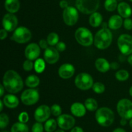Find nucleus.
Instances as JSON below:
<instances>
[{
  "instance_id": "obj_1",
  "label": "nucleus",
  "mask_w": 132,
  "mask_h": 132,
  "mask_svg": "<svg viewBox=\"0 0 132 132\" xmlns=\"http://www.w3.org/2000/svg\"><path fill=\"white\" fill-rule=\"evenodd\" d=\"M3 84L5 90L11 94L19 92L23 88L22 78L15 71L12 70L5 72L3 79Z\"/></svg>"
},
{
  "instance_id": "obj_2",
  "label": "nucleus",
  "mask_w": 132,
  "mask_h": 132,
  "mask_svg": "<svg viewBox=\"0 0 132 132\" xmlns=\"http://www.w3.org/2000/svg\"><path fill=\"white\" fill-rule=\"evenodd\" d=\"M112 33L107 28L99 30L94 37V45L97 48L104 50L109 47L112 42Z\"/></svg>"
},
{
  "instance_id": "obj_3",
  "label": "nucleus",
  "mask_w": 132,
  "mask_h": 132,
  "mask_svg": "<svg viewBox=\"0 0 132 132\" xmlns=\"http://www.w3.org/2000/svg\"><path fill=\"white\" fill-rule=\"evenodd\" d=\"M95 119L101 126L106 127L110 126L114 121V113L110 108L103 107L97 110Z\"/></svg>"
},
{
  "instance_id": "obj_4",
  "label": "nucleus",
  "mask_w": 132,
  "mask_h": 132,
  "mask_svg": "<svg viewBox=\"0 0 132 132\" xmlns=\"http://www.w3.org/2000/svg\"><path fill=\"white\" fill-rule=\"evenodd\" d=\"M99 2V0H76V6L81 12L85 14H92L98 9Z\"/></svg>"
},
{
  "instance_id": "obj_5",
  "label": "nucleus",
  "mask_w": 132,
  "mask_h": 132,
  "mask_svg": "<svg viewBox=\"0 0 132 132\" xmlns=\"http://www.w3.org/2000/svg\"><path fill=\"white\" fill-rule=\"evenodd\" d=\"M76 39L81 45L90 46L94 41L92 32L88 28L80 27L75 32Z\"/></svg>"
},
{
  "instance_id": "obj_6",
  "label": "nucleus",
  "mask_w": 132,
  "mask_h": 132,
  "mask_svg": "<svg viewBox=\"0 0 132 132\" xmlns=\"http://www.w3.org/2000/svg\"><path fill=\"white\" fill-rule=\"evenodd\" d=\"M75 85L80 90H87L92 88L94 85V79L88 73H81L76 76L75 79Z\"/></svg>"
},
{
  "instance_id": "obj_7",
  "label": "nucleus",
  "mask_w": 132,
  "mask_h": 132,
  "mask_svg": "<svg viewBox=\"0 0 132 132\" xmlns=\"http://www.w3.org/2000/svg\"><path fill=\"white\" fill-rule=\"evenodd\" d=\"M117 110L122 118L132 119V102L128 99H122L118 102Z\"/></svg>"
},
{
  "instance_id": "obj_8",
  "label": "nucleus",
  "mask_w": 132,
  "mask_h": 132,
  "mask_svg": "<svg viewBox=\"0 0 132 132\" xmlns=\"http://www.w3.org/2000/svg\"><path fill=\"white\" fill-rule=\"evenodd\" d=\"M117 45L122 54L125 55L132 54V36L130 35H121L117 40Z\"/></svg>"
},
{
  "instance_id": "obj_9",
  "label": "nucleus",
  "mask_w": 132,
  "mask_h": 132,
  "mask_svg": "<svg viewBox=\"0 0 132 132\" xmlns=\"http://www.w3.org/2000/svg\"><path fill=\"white\" fill-rule=\"evenodd\" d=\"M32 37L31 32L24 27H18L14 30L11 39L18 43H25L30 40Z\"/></svg>"
},
{
  "instance_id": "obj_10",
  "label": "nucleus",
  "mask_w": 132,
  "mask_h": 132,
  "mask_svg": "<svg viewBox=\"0 0 132 132\" xmlns=\"http://www.w3.org/2000/svg\"><path fill=\"white\" fill-rule=\"evenodd\" d=\"M64 22L68 26H73L78 21L79 14L77 9L73 6H68L64 9L63 14Z\"/></svg>"
},
{
  "instance_id": "obj_11",
  "label": "nucleus",
  "mask_w": 132,
  "mask_h": 132,
  "mask_svg": "<svg viewBox=\"0 0 132 132\" xmlns=\"http://www.w3.org/2000/svg\"><path fill=\"white\" fill-rule=\"evenodd\" d=\"M21 99L22 103L25 105H33L37 103L39 99V94L36 90L28 89L22 93Z\"/></svg>"
},
{
  "instance_id": "obj_12",
  "label": "nucleus",
  "mask_w": 132,
  "mask_h": 132,
  "mask_svg": "<svg viewBox=\"0 0 132 132\" xmlns=\"http://www.w3.org/2000/svg\"><path fill=\"white\" fill-rule=\"evenodd\" d=\"M3 28L8 32H12L16 29L18 24V18L12 13H8L4 15L2 20Z\"/></svg>"
},
{
  "instance_id": "obj_13",
  "label": "nucleus",
  "mask_w": 132,
  "mask_h": 132,
  "mask_svg": "<svg viewBox=\"0 0 132 132\" xmlns=\"http://www.w3.org/2000/svg\"><path fill=\"white\" fill-rule=\"evenodd\" d=\"M51 113V108L47 105L39 106L35 111L34 118L37 122H45L50 117Z\"/></svg>"
},
{
  "instance_id": "obj_14",
  "label": "nucleus",
  "mask_w": 132,
  "mask_h": 132,
  "mask_svg": "<svg viewBox=\"0 0 132 132\" xmlns=\"http://www.w3.org/2000/svg\"><path fill=\"white\" fill-rule=\"evenodd\" d=\"M75 119L68 114L61 115L57 118V125L62 130H70L75 125Z\"/></svg>"
},
{
  "instance_id": "obj_15",
  "label": "nucleus",
  "mask_w": 132,
  "mask_h": 132,
  "mask_svg": "<svg viewBox=\"0 0 132 132\" xmlns=\"http://www.w3.org/2000/svg\"><path fill=\"white\" fill-rule=\"evenodd\" d=\"M39 45L36 43H30L26 47L24 50V55L27 59L29 60H35L37 59L40 55L41 50H40Z\"/></svg>"
},
{
  "instance_id": "obj_16",
  "label": "nucleus",
  "mask_w": 132,
  "mask_h": 132,
  "mask_svg": "<svg viewBox=\"0 0 132 132\" xmlns=\"http://www.w3.org/2000/svg\"><path fill=\"white\" fill-rule=\"evenodd\" d=\"M44 58L45 61L48 64H54L59 59V51L52 46L48 47L44 52Z\"/></svg>"
},
{
  "instance_id": "obj_17",
  "label": "nucleus",
  "mask_w": 132,
  "mask_h": 132,
  "mask_svg": "<svg viewBox=\"0 0 132 132\" xmlns=\"http://www.w3.org/2000/svg\"><path fill=\"white\" fill-rule=\"evenodd\" d=\"M58 73L60 77L64 79L71 78L75 73V68L72 64L65 63L61 66L59 68Z\"/></svg>"
},
{
  "instance_id": "obj_18",
  "label": "nucleus",
  "mask_w": 132,
  "mask_h": 132,
  "mask_svg": "<svg viewBox=\"0 0 132 132\" xmlns=\"http://www.w3.org/2000/svg\"><path fill=\"white\" fill-rule=\"evenodd\" d=\"M117 11L122 18H128L131 16L132 10L131 6L126 2H121L117 6Z\"/></svg>"
},
{
  "instance_id": "obj_19",
  "label": "nucleus",
  "mask_w": 132,
  "mask_h": 132,
  "mask_svg": "<svg viewBox=\"0 0 132 132\" xmlns=\"http://www.w3.org/2000/svg\"><path fill=\"white\" fill-rule=\"evenodd\" d=\"M86 107L80 103H75L71 106L70 111L74 116L81 117L86 113Z\"/></svg>"
},
{
  "instance_id": "obj_20",
  "label": "nucleus",
  "mask_w": 132,
  "mask_h": 132,
  "mask_svg": "<svg viewBox=\"0 0 132 132\" xmlns=\"http://www.w3.org/2000/svg\"><path fill=\"white\" fill-rule=\"evenodd\" d=\"M3 103L7 108H15L19 105V99L15 95L8 94L4 97Z\"/></svg>"
},
{
  "instance_id": "obj_21",
  "label": "nucleus",
  "mask_w": 132,
  "mask_h": 132,
  "mask_svg": "<svg viewBox=\"0 0 132 132\" xmlns=\"http://www.w3.org/2000/svg\"><path fill=\"white\" fill-rule=\"evenodd\" d=\"M108 27L110 29L117 30L121 28L123 24V20L121 15H113L110 18L108 21Z\"/></svg>"
},
{
  "instance_id": "obj_22",
  "label": "nucleus",
  "mask_w": 132,
  "mask_h": 132,
  "mask_svg": "<svg viewBox=\"0 0 132 132\" xmlns=\"http://www.w3.org/2000/svg\"><path fill=\"white\" fill-rule=\"evenodd\" d=\"M95 65L97 70L102 73L108 72L110 68V64L104 58H98L95 61Z\"/></svg>"
},
{
  "instance_id": "obj_23",
  "label": "nucleus",
  "mask_w": 132,
  "mask_h": 132,
  "mask_svg": "<svg viewBox=\"0 0 132 132\" xmlns=\"http://www.w3.org/2000/svg\"><path fill=\"white\" fill-rule=\"evenodd\" d=\"M5 9L9 13L17 12L20 8V3L19 0H6L5 2Z\"/></svg>"
},
{
  "instance_id": "obj_24",
  "label": "nucleus",
  "mask_w": 132,
  "mask_h": 132,
  "mask_svg": "<svg viewBox=\"0 0 132 132\" xmlns=\"http://www.w3.org/2000/svg\"><path fill=\"white\" fill-rule=\"evenodd\" d=\"M90 24L93 27H98L103 23V16L99 12H94L89 18Z\"/></svg>"
},
{
  "instance_id": "obj_25",
  "label": "nucleus",
  "mask_w": 132,
  "mask_h": 132,
  "mask_svg": "<svg viewBox=\"0 0 132 132\" xmlns=\"http://www.w3.org/2000/svg\"><path fill=\"white\" fill-rule=\"evenodd\" d=\"M39 78L35 75H30L25 80L26 85L29 88L36 87L39 85Z\"/></svg>"
},
{
  "instance_id": "obj_26",
  "label": "nucleus",
  "mask_w": 132,
  "mask_h": 132,
  "mask_svg": "<svg viewBox=\"0 0 132 132\" xmlns=\"http://www.w3.org/2000/svg\"><path fill=\"white\" fill-rule=\"evenodd\" d=\"M85 106L88 110L90 112L95 111L98 108V103L95 99L93 98H88L85 102Z\"/></svg>"
},
{
  "instance_id": "obj_27",
  "label": "nucleus",
  "mask_w": 132,
  "mask_h": 132,
  "mask_svg": "<svg viewBox=\"0 0 132 132\" xmlns=\"http://www.w3.org/2000/svg\"><path fill=\"white\" fill-rule=\"evenodd\" d=\"M11 132H28V127L23 122H16L12 126Z\"/></svg>"
},
{
  "instance_id": "obj_28",
  "label": "nucleus",
  "mask_w": 132,
  "mask_h": 132,
  "mask_svg": "<svg viewBox=\"0 0 132 132\" xmlns=\"http://www.w3.org/2000/svg\"><path fill=\"white\" fill-rule=\"evenodd\" d=\"M117 0H106L104 2V7L107 11H114L117 8Z\"/></svg>"
},
{
  "instance_id": "obj_29",
  "label": "nucleus",
  "mask_w": 132,
  "mask_h": 132,
  "mask_svg": "<svg viewBox=\"0 0 132 132\" xmlns=\"http://www.w3.org/2000/svg\"><path fill=\"white\" fill-rule=\"evenodd\" d=\"M57 128V122L55 120L51 119L48 120L45 125V130L46 132H52Z\"/></svg>"
},
{
  "instance_id": "obj_30",
  "label": "nucleus",
  "mask_w": 132,
  "mask_h": 132,
  "mask_svg": "<svg viewBox=\"0 0 132 132\" xmlns=\"http://www.w3.org/2000/svg\"><path fill=\"white\" fill-rule=\"evenodd\" d=\"M47 41L48 43L50 46H54V45H56L58 43V41H59V36L55 32H52L50 33L47 36Z\"/></svg>"
},
{
  "instance_id": "obj_31",
  "label": "nucleus",
  "mask_w": 132,
  "mask_h": 132,
  "mask_svg": "<svg viewBox=\"0 0 132 132\" xmlns=\"http://www.w3.org/2000/svg\"><path fill=\"white\" fill-rule=\"evenodd\" d=\"M129 76H130V74L126 70H121L117 71L116 73V79L120 81H126L129 78Z\"/></svg>"
},
{
  "instance_id": "obj_32",
  "label": "nucleus",
  "mask_w": 132,
  "mask_h": 132,
  "mask_svg": "<svg viewBox=\"0 0 132 132\" xmlns=\"http://www.w3.org/2000/svg\"><path fill=\"white\" fill-rule=\"evenodd\" d=\"M35 70L37 73H41L44 71L45 68V61L42 59H38L36 60L34 64Z\"/></svg>"
},
{
  "instance_id": "obj_33",
  "label": "nucleus",
  "mask_w": 132,
  "mask_h": 132,
  "mask_svg": "<svg viewBox=\"0 0 132 132\" xmlns=\"http://www.w3.org/2000/svg\"><path fill=\"white\" fill-rule=\"evenodd\" d=\"M92 88L94 92L96 93V94H102L105 90V86L101 82H97L94 84Z\"/></svg>"
},
{
  "instance_id": "obj_34",
  "label": "nucleus",
  "mask_w": 132,
  "mask_h": 132,
  "mask_svg": "<svg viewBox=\"0 0 132 132\" xmlns=\"http://www.w3.org/2000/svg\"><path fill=\"white\" fill-rule=\"evenodd\" d=\"M9 118L5 113H1L0 115V128L3 129L9 125Z\"/></svg>"
},
{
  "instance_id": "obj_35",
  "label": "nucleus",
  "mask_w": 132,
  "mask_h": 132,
  "mask_svg": "<svg viewBox=\"0 0 132 132\" xmlns=\"http://www.w3.org/2000/svg\"><path fill=\"white\" fill-rule=\"evenodd\" d=\"M51 112L52 113L53 116H55V117H59L61 116L62 113V109L61 106L58 104H55L54 105L52 106L51 107Z\"/></svg>"
},
{
  "instance_id": "obj_36",
  "label": "nucleus",
  "mask_w": 132,
  "mask_h": 132,
  "mask_svg": "<svg viewBox=\"0 0 132 132\" xmlns=\"http://www.w3.org/2000/svg\"><path fill=\"white\" fill-rule=\"evenodd\" d=\"M23 69H24V70L27 71V72H29V71L32 70V68H33L34 67L33 63H32L31 60L27 59V60H26L23 63Z\"/></svg>"
},
{
  "instance_id": "obj_37",
  "label": "nucleus",
  "mask_w": 132,
  "mask_h": 132,
  "mask_svg": "<svg viewBox=\"0 0 132 132\" xmlns=\"http://www.w3.org/2000/svg\"><path fill=\"white\" fill-rule=\"evenodd\" d=\"M32 132H43V125L39 122H36L33 125L32 128Z\"/></svg>"
},
{
  "instance_id": "obj_38",
  "label": "nucleus",
  "mask_w": 132,
  "mask_h": 132,
  "mask_svg": "<svg viewBox=\"0 0 132 132\" xmlns=\"http://www.w3.org/2000/svg\"><path fill=\"white\" fill-rule=\"evenodd\" d=\"M28 115L27 112H22L21 113H20L19 116V122H23V123H26L27 122H28Z\"/></svg>"
},
{
  "instance_id": "obj_39",
  "label": "nucleus",
  "mask_w": 132,
  "mask_h": 132,
  "mask_svg": "<svg viewBox=\"0 0 132 132\" xmlns=\"http://www.w3.org/2000/svg\"><path fill=\"white\" fill-rule=\"evenodd\" d=\"M124 27L127 30H131L132 29V19L130 18H126L124 21Z\"/></svg>"
},
{
  "instance_id": "obj_40",
  "label": "nucleus",
  "mask_w": 132,
  "mask_h": 132,
  "mask_svg": "<svg viewBox=\"0 0 132 132\" xmlns=\"http://www.w3.org/2000/svg\"><path fill=\"white\" fill-rule=\"evenodd\" d=\"M56 49L59 52H63L66 49V45L63 42H58L56 45Z\"/></svg>"
},
{
  "instance_id": "obj_41",
  "label": "nucleus",
  "mask_w": 132,
  "mask_h": 132,
  "mask_svg": "<svg viewBox=\"0 0 132 132\" xmlns=\"http://www.w3.org/2000/svg\"><path fill=\"white\" fill-rule=\"evenodd\" d=\"M48 43L47 41H46L45 39H41L39 43V45L40 47L43 49H46L48 48Z\"/></svg>"
},
{
  "instance_id": "obj_42",
  "label": "nucleus",
  "mask_w": 132,
  "mask_h": 132,
  "mask_svg": "<svg viewBox=\"0 0 132 132\" xmlns=\"http://www.w3.org/2000/svg\"><path fill=\"white\" fill-rule=\"evenodd\" d=\"M7 37V31L3 28V29H1L0 30V38L1 40H3L4 39H5Z\"/></svg>"
},
{
  "instance_id": "obj_43",
  "label": "nucleus",
  "mask_w": 132,
  "mask_h": 132,
  "mask_svg": "<svg viewBox=\"0 0 132 132\" xmlns=\"http://www.w3.org/2000/svg\"><path fill=\"white\" fill-rule=\"evenodd\" d=\"M68 2H67V1H65V0H61V1H60V3H59V6H60L61 8H62V9H66L67 7H68Z\"/></svg>"
},
{
  "instance_id": "obj_44",
  "label": "nucleus",
  "mask_w": 132,
  "mask_h": 132,
  "mask_svg": "<svg viewBox=\"0 0 132 132\" xmlns=\"http://www.w3.org/2000/svg\"><path fill=\"white\" fill-rule=\"evenodd\" d=\"M119 67V65L118 63H116V62H113V63H112L110 64V68L113 70L118 69Z\"/></svg>"
},
{
  "instance_id": "obj_45",
  "label": "nucleus",
  "mask_w": 132,
  "mask_h": 132,
  "mask_svg": "<svg viewBox=\"0 0 132 132\" xmlns=\"http://www.w3.org/2000/svg\"><path fill=\"white\" fill-rule=\"evenodd\" d=\"M71 132H84L83 130L80 127H75L72 130Z\"/></svg>"
},
{
  "instance_id": "obj_46",
  "label": "nucleus",
  "mask_w": 132,
  "mask_h": 132,
  "mask_svg": "<svg viewBox=\"0 0 132 132\" xmlns=\"http://www.w3.org/2000/svg\"><path fill=\"white\" fill-rule=\"evenodd\" d=\"M127 120L125 118H122V119L121 120V125L122 126H125L127 124Z\"/></svg>"
},
{
  "instance_id": "obj_47",
  "label": "nucleus",
  "mask_w": 132,
  "mask_h": 132,
  "mask_svg": "<svg viewBox=\"0 0 132 132\" xmlns=\"http://www.w3.org/2000/svg\"><path fill=\"white\" fill-rule=\"evenodd\" d=\"M4 86H3L2 85H0V90H1V92H0V96L2 97L3 95L4 94Z\"/></svg>"
},
{
  "instance_id": "obj_48",
  "label": "nucleus",
  "mask_w": 132,
  "mask_h": 132,
  "mask_svg": "<svg viewBox=\"0 0 132 132\" xmlns=\"http://www.w3.org/2000/svg\"><path fill=\"white\" fill-rule=\"evenodd\" d=\"M128 62L129 63V64H130V65L132 66V54L129 56V57L128 58Z\"/></svg>"
},
{
  "instance_id": "obj_49",
  "label": "nucleus",
  "mask_w": 132,
  "mask_h": 132,
  "mask_svg": "<svg viewBox=\"0 0 132 132\" xmlns=\"http://www.w3.org/2000/svg\"><path fill=\"white\" fill-rule=\"evenodd\" d=\"M119 59H120V61H125V55H124V54H122V55H121L119 56Z\"/></svg>"
},
{
  "instance_id": "obj_50",
  "label": "nucleus",
  "mask_w": 132,
  "mask_h": 132,
  "mask_svg": "<svg viewBox=\"0 0 132 132\" xmlns=\"http://www.w3.org/2000/svg\"><path fill=\"white\" fill-rule=\"evenodd\" d=\"M113 132H126L125 130L122 128H117L114 130Z\"/></svg>"
},
{
  "instance_id": "obj_51",
  "label": "nucleus",
  "mask_w": 132,
  "mask_h": 132,
  "mask_svg": "<svg viewBox=\"0 0 132 132\" xmlns=\"http://www.w3.org/2000/svg\"><path fill=\"white\" fill-rule=\"evenodd\" d=\"M108 24H107L106 23H102V27H103V28H108Z\"/></svg>"
},
{
  "instance_id": "obj_52",
  "label": "nucleus",
  "mask_w": 132,
  "mask_h": 132,
  "mask_svg": "<svg viewBox=\"0 0 132 132\" xmlns=\"http://www.w3.org/2000/svg\"><path fill=\"white\" fill-rule=\"evenodd\" d=\"M3 101H2L1 100H0V104H1V107H0V111H2L3 110Z\"/></svg>"
},
{
  "instance_id": "obj_53",
  "label": "nucleus",
  "mask_w": 132,
  "mask_h": 132,
  "mask_svg": "<svg viewBox=\"0 0 132 132\" xmlns=\"http://www.w3.org/2000/svg\"><path fill=\"white\" fill-rule=\"evenodd\" d=\"M129 93H130V95L132 97V86L130 87V90H129Z\"/></svg>"
},
{
  "instance_id": "obj_54",
  "label": "nucleus",
  "mask_w": 132,
  "mask_h": 132,
  "mask_svg": "<svg viewBox=\"0 0 132 132\" xmlns=\"http://www.w3.org/2000/svg\"><path fill=\"white\" fill-rule=\"evenodd\" d=\"M130 126H131V128H132V119L130 120Z\"/></svg>"
},
{
  "instance_id": "obj_55",
  "label": "nucleus",
  "mask_w": 132,
  "mask_h": 132,
  "mask_svg": "<svg viewBox=\"0 0 132 132\" xmlns=\"http://www.w3.org/2000/svg\"><path fill=\"white\" fill-rule=\"evenodd\" d=\"M55 132H64V131L62 130H57Z\"/></svg>"
},
{
  "instance_id": "obj_56",
  "label": "nucleus",
  "mask_w": 132,
  "mask_h": 132,
  "mask_svg": "<svg viewBox=\"0 0 132 132\" xmlns=\"http://www.w3.org/2000/svg\"><path fill=\"white\" fill-rule=\"evenodd\" d=\"M130 1H131V2H132V0H130Z\"/></svg>"
},
{
  "instance_id": "obj_57",
  "label": "nucleus",
  "mask_w": 132,
  "mask_h": 132,
  "mask_svg": "<svg viewBox=\"0 0 132 132\" xmlns=\"http://www.w3.org/2000/svg\"><path fill=\"white\" fill-rule=\"evenodd\" d=\"M3 132H7V131H3Z\"/></svg>"
},
{
  "instance_id": "obj_58",
  "label": "nucleus",
  "mask_w": 132,
  "mask_h": 132,
  "mask_svg": "<svg viewBox=\"0 0 132 132\" xmlns=\"http://www.w3.org/2000/svg\"><path fill=\"white\" fill-rule=\"evenodd\" d=\"M119 1H121V0H119Z\"/></svg>"
}]
</instances>
